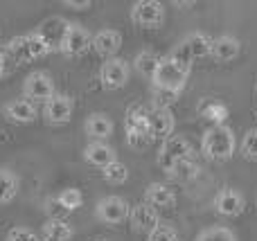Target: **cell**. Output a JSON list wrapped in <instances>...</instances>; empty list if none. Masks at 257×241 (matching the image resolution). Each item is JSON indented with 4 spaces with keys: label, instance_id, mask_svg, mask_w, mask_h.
Masks as SVG:
<instances>
[{
    "label": "cell",
    "instance_id": "obj_1",
    "mask_svg": "<svg viewBox=\"0 0 257 241\" xmlns=\"http://www.w3.org/2000/svg\"><path fill=\"white\" fill-rule=\"evenodd\" d=\"M192 72V63L183 61V59L174 57L172 52L167 57H160V63L156 68L154 77H151V86L156 90H167V93L181 95L183 88L187 86Z\"/></svg>",
    "mask_w": 257,
    "mask_h": 241
},
{
    "label": "cell",
    "instance_id": "obj_2",
    "mask_svg": "<svg viewBox=\"0 0 257 241\" xmlns=\"http://www.w3.org/2000/svg\"><path fill=\"white\" fill-rule=\"evenodd\" d=\"M237 151V138L235 131L226 124H214L201 138V153L203 158L212 162H226L235 156Z\"/></svg>",
    "mask_w": 257,
    "mask_h": 241
},
{
    "label": "cell",
    "instance_id": "obj_3",
    "mask_svg": "<svg viewBox=\"0 0 257 241\" xmlns=\"http://www.w3.org/2000/svg\"><path fill=\"white\" fill-rule=\"evenodd\" d=\"M147 115H149V108L145 106H133L126 113V120H124L126 142L133 149H145L154 142L149 135V126H147Z\"/></svg>",
    "mask_w": 257,
    "mask_h": 241
},
{
    "label": "cell",
    "instance_id": "obj_4",
    "mask_svg": "<svg viewBox=\"0 0 257 241\" xmlns=\"http://www.w3.org/2000/svg\"><path fill=\"white\" fill-rule=\"evenodd\" d=\"M185 158H192L190 140L183 138V135H169V138L163 140V144H160L156 162H158V167L165 171V174H167V171L172 169L176 162L185 160Z\"/></svg>",
    "mask_w": 257,
    "mask_h": 241
},
{
    "label": "cell",
    "instance_id": "obj_5",
    "mask_svg": "<svg viewBox=\"0 0 257 241\" xmlns=\"http://www.w3.org/2000/svg\"><path fill=\"white\" fill-rule=\"evenodd\" d=\"M210 48H212V36H208L205 32H192L183 41H178L172 54L187 63H194L199 59L210 57Z\"/></svg>",
    "mask_w": 257,
    "mask_h": 241
},
{
    "label": "cell",
    "instance_id": "obj_6",
    "mask_svg": "<svg viewBox=\"0 0 257 241\" xmlns=\"http://www.w3.org/2000/svg\"><path fill=\"white\" fill-rule=\"evenodd\" d=\"M93 43V34L79 23H68L66 32H63L61 41H59V52H63L66 57H81L90 50Z\"/></svg>",
    "mask_w": 257,
    "mask_h": 241
},
{
    "label": "cell",
    "instance_id": "obj_7",
    "mask_svg": "<svg viewBox=\"0 0 257 241\" xmlns=\"http://www.w3.org/2000/svg\"><path fill=\"white\" fill-rule=\"evenodd\" d=\"M128 212H131V205L126 203V198L122 196H104L97 201L95 205V216L102 221L104 225H120L128 221Z\"/></svg>",
    "mask_w": 257,
    "mask_h": 241
},
{
    "label": "cell",
    "instance_id": "obj_8",
    "mask_svg": "<svg viewBox=\"0 0 257 241\" xmlns=\"http://www.w3.org/2000/svg\"><path fill=\"white\" fill-rule=\"evenodd\" d=\"M131 21L142 30H158L165 23V5L158 0H138L131 7Z\"/></svg>",
    "mask_w": 257,
    "mask_h": 241
},
{
    "label": "cell",
    "instance_id": "obj_9",
    "mask_svg": "<svg viewBox=\"0 0 257 241\" xmlns=\"http://www.w3.org/2000/svg\"><path fill=\"white\" fill-rule=\"evenodd\" d=\"M54 93H57V90H54L52 77L43 70L30 72V75L25 77V81H23V97L30 99L32 104H45Z\"/></svg>",
    "mask_w": 257,
    "mask_h": 241
},
{
    "label": "cell",
    "instance_id": "obj_10",
    "mask_svg": "<svg viewBox=\"0 0 257 241\" xmlns=\"http://www.w3.org/2000/svg\"><path fill=\"white\" fill-rule=\"evenodd\" d=\"M131 79V66L128 61L120 57H113V59H106L99 68V81L106 90H120L124 88Z\"/></svg>",
    "mask_w": 257,
    "mask_h": 241
},
{
    "label": "cell",
    "instance_id": "obj_11",
    "mask_svg": "<svg viewBox=\"0 0 257 241\" xmlns=\"http://www.w3.org/2000/svg\"><path fill=\"white\" fill-rule=\"evenodd\" d=\"M72 111H75V102H72V97L66 93H54L52 97L43 104L45 122H48V124H54V126L68 124L72 117Z\"/></svg>",
    "mask_w": 257,
    "mask_h": 241
},
{
    "label": "cell",
    "instance_id": "obj_12",
    "mask_svg": "<svg viewBox=\"0 0 257 241\" xmlns=\"http://www.w3.org/2000/svg\"><path fill=\"white\" fill-rule=\"evenodd\" d=\"M214 210H217V214L226 216V219H237V216H241L246 210L244 194L235 187L221 189V192L214 196Z\"/></svg>",
    "mask_w": 257,
    "mask_h": 241
},
{
    "label": "cell",
    "instance_id": "obj_13",
    "mask_svg": "<svg viewBox=\"0 0 257 241\" xmlns=\"http://www.w3.org/2000/svg\"><path fill=\"white\" fill-rule=\"evenodd\" d=\"M147 126H149V135L151 140H167L169 135H174V113L167 108H149V115H147Z\"/></svg>",
    "mask_w": 257,
    "mask_h": 241
},
{
    "label": "cell",
    "instance_id": "obj_14",
    "mask_svg": "<svg viewBox=\"0 0 257 241\" xmlns=\"http://www.w3.org/2000/svg\"><path fill=\"white\" fill-rule=\"evenodd\" d=\"M128 223H131L133 232L149 234L156 225H160L158 210H154V207L147 205V203H138V205H133L131 212H128Z\"/></svg>",
    "mask_w": 257,
    "mask_h": 241
},
{
    "label": "cell",
    "instance_id": "obj_15",
    "mask_svg": "<svg viewBox=\"0 0 257 241\" xmlns=\"http://www.w3.org/2000/svg\"><path fill=\"white\" fill-rule=\"evenodd\" d=\"M3 115L5 120L14 122V124H32L39 115V111H36V104H32L30 99L16 97L3 106Z\"/></svg>",
    "mask_w": 257,
    "mask_h": 241
},
{
    "label": "cell",
    "instance_id": "obj_16",
    "mask_svg": "<svg viewBox=\"0 0 257 241\" xmlns=\"http://www.w3.org/2000/svg\"><path fill=\"white\" fill-rule=\"evenodd\" d=\"M241 54V41L232 34H221L212 39V48H210V57L219 63H230Z\"/></svg>",
    "mask_w": 257,
    "mask_h": 241
},
{
    "label": "cell",
    "instance_id": "obj_17",
    "mask_svg": "<svg viewBox=\"0 0 257 241\" xmlns=\"http://www.w3.org/2000/svg\"><path fill=\"white\" fill-rule=\"evenodd\" d=\"M113 120L106 115V113H90L84 122V131L90 138V142H106L113 135Z\"/></svg>",
    "mask_w": 257,
    "mask_h": 241
},
{
    "label": "cell",
    "instance_id": "obj_18",
    "mask_svg": "<svg viewBox=\"0 0 257 241\" xmlns=\"http://www.w3.org/2000/svg\"><path fill=\"white\" fill-rule=\"evenodd\" d=\"M145 203L154 210H169L176 205V194L167 183H151L145 189Z\"/></svg>",
    "mask_w": 257,
    "mask_h": 241
},
{
    "label": "cell",
    "instance_id": "obj_19",
    "mask_svg": "<svg viewBox=\"0 0 257 241\" xmlns=\"http://www.w3.org/2000/svg\"><path fill=\"white\" fill-rule=\"evenodd\" d=\"M90 48H93L99 57L113 59V57H117V52H120V48H122V34L117 30H99L97 34H93Z\"/></svg>",
    "mask_w": 257,
    "mask_h": 241
},
{
    "label": "cell",
    "instance_id": "obj_20",
    "mask_svg": "<svg viewBox=\"0 0 257 241\" xmlns=\"http://www.w3.org/2000/svg\"><path fill=\"white\" fill-rule=\"evenodd\" d=\"M84 160L88 162L90 167H97V169H104L111 162L117 160L115 149L108 142H88L84 149Z\"/></svg>",
    "mask_w": 257,
    "mask_h": 241
},
{
    "label": "cell",
    "instance_id": "obj_21",
    "mask_svg": "<svg viewBox=\"0 0 257 241\" xmlns=\"http://www.w3.org/2000/svg\"><path fill=\"white\" fill-rule=\"evenodd\" d=\"M75 237V230L68 221H52L48 219L43 225V241H70Z\"/></svg>",
    "mask_w": 257,
    "mask_h": 241
},
{
    "label": "cell",
    "instance_id": "obj_22",
    "mask_svg": "<svg viewBox=\"0 0 257 241\" xmlns=\"http://www.w3.org/2000/svg\"><path fill=\"white\" fill-rule=\"evenodd\" d=\"M158 63H160V54L158 52H154V50H140V52L136 54V61H133V66H136L138 75L151 81V77H154Z\"/></svg>",
    "mask_w": 257,
    "mask_h": 241
},
{
    "label": "cell",
    "instance_id": "obj_23",
    "mask_svg": "<svg viewBox=\"0 0 257 241\" xmlns=\"http://www.w3.org/2000/svg\"><path fill=\"white\" fill-rule=\"evenodd\" d=\"M167 176L178 180V183H187V180H194L196 176H199V165H196L192 158H185V160L176 162V165L167 171Z\"/></svg>",
    "mask_w": 257,
    "mask_h": 241
},
{
    "label": "cell",
    "instance_id": "obj_24",
    "mask_svg": "<svg viewBox=\"0 0 257 241\" xmlns=\"http://www.w3.org/2000/svg\"><path fill=\"white\" fill-rule=\"evenodd\" d=\"M25 41H27V50H30V59L32 61H36V59L45 57V54L52 52V43H50L48 39H45L43 34H39V32H32V34H25Z\"/></svg>",
    "mask_w": 257,
    "mask_h": 241
},
{
    "label": "cell",
    "instance_id": "obj_25",
    "mask_svg": "<svg viewBox=\"0 0 257 241\" xmlns=\"http://www.w3.org/2000/svg\"><path fill=\"white\" fill-rule=\"evenodd\" d=\"M18 194V176L14 171L0 167V205L9 203Z\"/></svg>",
    "mask_w": 257,
    "mask_h": 241
},
{
    "label": "cell",
    "instance_id": "obj_26",
    "mask_svg": "<svg viewBox=\"0 0 257 241\" xmlns=\"http://www.w3.org/2000/svg\"><path fill=\"white\" fill-rule=\"evenodd\" d=\"M102 176H104V180H106L108 185H124L128 180V167L122 160H115V162H111L108 167H104Z\"/></svg>",
    "mask_w": 257,
    "mask_h": 241
},
{
    "label": "cell",
    "instance_id": "obj_27",
    "mask_svg": "<svg viewBox=\"0 0 257 241\" xmlns=\"http://www.w3.org/2000/svg\"><path fill=\"white\" fill-rule=\"evenodd\" d=\"M196 241H237V234L226 225H210L196 234Z\"/></svg>",
    "mask_w": 257,
    "mask_h": 241
},
{
    "label": "cell",
    "instance_id": "obj_28",
    "mask_svg": "<svg viewBox=\"0 0 257 241\" xmlns=\"http://www.w3.org/2000/svg\"><path fill=\"white\" fill-rule=\"evenodd\" d=\"M57 198L68 212H75L77 207L84 205V194H81V189H77V187H66Z\"/></svg>",
    "mask_w": 257,
    "mask_h": 241
},
{
    "label": "cell",
    "instance_id": "obj_29",
    "mask_svg": "<svg viewBox=\"0 0 257 241\" xmlns=\"http://www.w3.org/2000/svg\"><path fill=\"white\" fill-rule=\"evenodd\" d=\"M239 149H241V156H244L246 160H255L257 162V129L246 131Z\"/></svg>",
    "mask_w": 257,
    "mask_h": 241
},
{
    "label": "cell",
    "instance_id": "obj_30",
    "mask_svg": "<svg viewBox=\"0 0 257 241\" xmlns=\"http://www.w3.org/2000/svg\"><path fill=\"white\" fill-rule=\"evenodd\" d=\"M43 210H45V214H48V219H52V221H66V216L70 214V212H68L66 207L59 203L57 196L48 198V201H45V205H43Z\"/></svg>",
    "mask_w": 257,
    "mask_h": 241
},
{
    "label": "cell",
    "instance_id": "obj_31",
    "mask_svg": "<svg viewBox=\"0 0 257 241\" xmlns=\"http://www.w3.org/2000/svg\"><path fill=\"white\" fill-rule=\"evenodd\" d=\"M147 241H181V239H178V232L172 228V225L160 223L147 234Z\"/></svg>",
    "mask_w": 257,
    "mask_h": 241
},
{
    "label": "cell",
    "instance_id": "obj_32",
    "mask_svg": "<svg viewBox=\"0 0 257 241\" xmlns=\"http://www.w3.org/2000/svg\"><path fill=\"white\" fill-rule=\"evenodd\" d=\"M7 241H43V239L27 228H12L7 232Z\"/></svg>",
    "mask_w": 257,
    "mask_h": 241
},
{
    "label": "cell",
    "instance_id": "obj_33",
    "mask_svg": "<svg viewBox=\"0 0 257 241\" xmlns=\"http://www.w3.org/2000/svg\"><path fill=\"white\" fill-rule=\"evenodd\" d=\"M63 7H70L75 12H84V9L93 7V3L90 0H63Z\"/></svg>",
    "mask_w": 257,
    "mask_h": 241
},
{
    "label": "cell",
    "instance_id": "obj_34",
    "mask_svg": "<svg viewBox=\"0 0 257 241\" xmlns=\"http://www.w3.org/2000/svg\"><path fill=\"white\" fill-rule=\"evenodd\" d=\"M5 70H7V57H5V52L0 50V77L5 75Z\"/></svg>",
    "mask_w": 257,
    "mask_h": 241
},
{
    "label": "cell",
    "instance_id": "obj_35",
    "mask_svg": "<svg viewBox=\"0 0 257 241\" xmlns=\"http://www.w3.org/2000/svg\"><path fill=\"white\" fill-rule=\"evenodd\" d=\"M97 241H104V239H97Z\"/></svg>",
    "mask_w": 257,
    "mask_h": 241
}]
</instances>
